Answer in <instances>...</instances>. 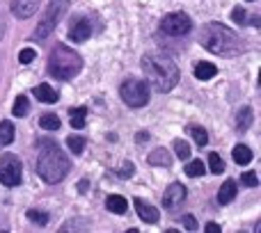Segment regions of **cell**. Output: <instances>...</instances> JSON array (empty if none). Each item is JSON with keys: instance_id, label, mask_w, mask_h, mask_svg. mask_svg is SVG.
I'll return each instance as SVG.
<instances>
[{"instance_id": "cell-1", "label": "cell", "mask_w": 261, "mask_h": 233, "mask_svg": "<svg viewBox=\"0 0 261 233\" xmlns=\"http://www.w3.org/2000/svg\"><path fill=\"white\" fill-rule=\"evenodd\" d=\"M142 71L147 76V85L156 92H170L179 82V67L174 60L163 57V55H144L142 57Z\"/></svg>"}, {"instance_id": "cell-2", "label": "cell", "mask_w": 261, "mask_h": 233, "mask_svg": "<svg viewBox=\"0 0 261 233\" xmlns=\"http://www.w3.org/2000/svg\"><path fill=\"white\" fill-rule=\"evenodd\" d=\"M199 41H202V46L206 50L222 55V57H234L243 48L239 35L231 27L222 25V23H206L202 27V32H199Z\"/></svg>"}, {"instance_id": "cell-3", "label": "cell", "mask_w": 261, "mask_h": 233, "mask_svg": "<svg viewBox=\"0 0 261 233\" xmlns=\"http://www.w3.org/2000/svg\"><path fill=\"white\" fill-rule=\"evenodd\" d=\"M44 147L39 151L37 158V174L41 176V181L46 183H60L64 176L71 169V162L69 158L62 153V149L53 142V139H44Z\"/></svg>"}, {"instance_id": "cell-4", "label": "cell", "mask_w": 261, "mask_h": 233, "mask_svg": "<svg viewBox=\"0 0 261 233\" xmlns=\"http://www.w3.org/2000/svg\"><path fill=\"white\" fill-rule=\"evenodd\" d=\"M83 69V57L69 46H55L48 57V73L58 80H71Z\"/></svg>"}, {"instance_id": "cell-5", "label": "cell", "mask_w": 261, "mask_h": 233, "mask_svg": "<svg viewBox=\"0 0 261 233\" xmlns=\"http://www.w3.org/2000/svg\"><path fill=\"white\" fill-rule=\"evenodd\" d=\"M67 7H69V0H48V9H46L41 23L35 27V32H32V39H44V37H48L50 32L55 30V25H58L60 16L67 12Z\"/></svg>"}, {"instance_id": "cell-6", "label": "cell", "mask_w": 261, "mask_h": 233, "mask_svg": "<svg viewBox=\"0 0 261 233\" xmlns=\"http://www.w3.org/2000/svg\"><path fill=\"white\" fill-rule=\"evenodd\" d=\"M119 94H122V101L130 108H142V105L149 103V85L144 80H138V78H128L122 87H119Z\"/></svg>"}, {"instance_id": "cell-7", "label": "cell", "mask_w": 261, "mask_h": 233, "mask_svg": "<svg viewBox=\"0 0 261 233\" xmlns=\"http://www.w3.org/2000/svg\"><path fill=\"white\" fill-rule=\"evenodd\" d=\"M21 176H23V165L18 160V156L5 153L0 158V183L9 185V188H16L21 183Z\"/></svg>"}, {"instance_id": "cell-8", "label": "cell", "mask_w": 261, "mask_h": 233, "mask_svg": "<svg viewBox=\"0 0 261 233\" xmlns=\"http://www.w3.org/2000/svg\"><path fill=\"white\" fill-rule=\"evenodd\" d=\"M190 27H193V21H190L188 14H184V12H172L161 21V30L167 32V35H172V37L188 35Z\"/></svg>"}, {"instance_id": "cell-9", "label": "cell", "mask_w": 261, "mask_h": 233, "mask_svg": "<svg viewBox=\"0 0 261 233\" xmlns=\"http://www.w3.org/2000/svg\"><path fill=\"white\" fill-rule=\"evenodd\" d=\"M186 194L188 192H186L184 183H170V188L163 194V206H165L167 211H176V208L186 201Z\"/></svg>"}, {"instance_id": "cell-10", "label": "cell", "mask_w": 261, "mask_h": 233, "mask_svg": "<svg viewBox=\"0 0 261 233\" xmlns=\"http://www.w3.org/2000/svg\"><path fill=\"white\" fill-rule=\"evenodd\" d=\"M133 206H135V211H138V217L142 222H147V224H156V222L161 220V213H158V208L151 206V203L142 201V199H133Z\"/></svg>"}, {"instance_id": "cell-11", "label": "cell", "mask_w": 261, "mask_h": 233, "mask_svg": "<svg viewBox=\"0 0 261 233\" xmlns=\"http://www.w3.org/2000/svg\"><path fill=\"white\" fill-rule=\"evenodd\" d=\"M90 37H92V25L87 18H78L71 25V30H69V39L76 41V44H83V41H87Z\"/></svg>"}, {"instance_id": "cell-12", "label": "cell", "mask_w": 261, "mask_h": 233, "mask_svg": "<svg viewBox=\"0 0 261 233\" xmlns=\"http://www.w3.org/2000/svg\"><path fill=\"white\" fill-rule=\"evenodd\" d=\"M39 9V0H14L12 3V12L18 18H28Z\"/></svg>"}, {"instance_id": "cell-13", "label": "cell", "mask_w": 261, "mask_h": 233, "mask_svg": "<svg viewBox=\"0 0 261 233\" xmlns=\"http://www.w3.org/2000/svg\"><path fill=\"white\" fill-rule=\"evenodd\" d=\"M236 192H239V188H236V181L227 179L225 183L220 185V190H218V203H220V206H227V203H231L236 199Z\"/></svg>"}, {"instance_id": "cell-14", "label": "cell", "mask_w": 261, "mask_h": 233, "mask_svg": "<svg viewBox=\"0 0 261 233\" xmlns=\"http://www.w3.org/2000/svg\"><path fill=\"white\" fill-rule=\"evenodd\" d=\"M106 208H108L110 213H117V215H124V213L128 211V201L124 197H119V194H110L108 199H106Z\"/></svg>"}, {"instance_id": "cell-15", "label": "cell", "mask_w": 261, "mask_h": 233, "mask_svg": "<svg viewBox=\"0 0 261 233\" xmlns=\"http://www.w3.org/2000/svg\"><path fill=\"white\" fill-rule=\"evenodd\" d=\"M216 73H218V69H216V64H211V62L195 64V78H197V80H211Z\"/></svg>"}, {"instance_id": "cell-16", "label": "cell", "mask_w": 261, "mask_h": 233, "mask_svg": "<svg viewBox=\"0 0 261 233\" xmlns=\"http://www.w3.org/2000/svg\"><path fill=\"white\" fill-rule=\"evenodd\" d=\"M35 96L41 101V103H58V92L53 90L50 85H39V87H35Z\"/></svg>"}, {"instance_id": "cell-17", "label": "cell", "mask_w": 261, "mask_h": 233, "mask_svg": "<svg viewBox=\"0 0 261 233\" xmlns=\"http://www.w3.org/2000/svg\"><path fill=\"white\" fill-rule=\"evenodd\" d=\"M231 158H234L236 165H248V162L252 160V151H250V147H245V144H236L234 151H231Z\"/></svg>"}, {"instance_id": "cell-18", "label": "cell", "mask_w": 261, "mask_h": 233, "mask_svg": "<svg viewBox=\"0 0 261 233\" xmlns=\"http://www.w3.org/2000/svg\"><path fill=\"white\" fill-rule=\"evenodd\" d=\"M149 162L151 165H158V167H170L172 160H170V153H167V149H156V151H151V156H149Z\"/></svg>"}, {"instance_id": "cell-19", "label": "cell", "mask_w": 261, "mask_h": 233, "mask_svg": "<svg viewBox=\"0 0 261 233\" xmlns=\"http://www.w3.org/2000/svg\"><path fill=\"white\" fill-rule=\"evenodd\" d=\"M14 142V126L9 121H0V147H7Z\"/></svg>"}, {"instance_id": "cell-20", "label": "cell", "mask_w": 261, "mask_h": 233, "mask_svg": "<svg viewBox=\"0 0 261 233\" xmlns=\"http://www.w3.org/2000/svg\"><path fill=\"white\" fill-rule=\"evenodd\" d=\"M39 126H41V128H46V130H58V128H62V124H60V116L53 114V112L41 114Z\"/></svg>"}, {"instance_id": "cell-21", "label": "cell", "mask_w": 261, "mask_h": 233, "mask_svg": "<svg viewBox=\"0 0 261 233\" xmlns=\"http://www.w3.org/2000/svg\"><path fill=\"white\" fill-rule=\"evenodd\" d=\"M85 137H81V135H69L67 137V147L71 149V153H76V156H81L83 151H85Z\"/></svg>"}, {"instance_id": "cell-22", "label": "cell", "mask_w": 261, "mask_h": 233, "mask_svg": "<svg viewBox=\"0 0 261 233\" xmlns=\"http://www.w3.org/2000/svg\"><path fill=\"white\" fill-rule=\"evenodd\" d=\"M12 112H14V116H25L28 112H30V103H28V99H25L23 94H18V96H16Z\"/></svg>"}, {"instance_id": "cell-23", "label": "cell", "mask_w": 261, "mask_h": 233, "mask_svg": "<svg viewBox=\"0 0 261 233\" xmlns=\"http://www.w3.org/2000/svg\"><path fill=\"white\" fill-rule=\"evenodd\" d=\"M85 108H71L69 110V116H71V126L73 128H85Z\"/></svg>"}, {"instance_id": "cell-24", "label": "cell", "mask_w": 261, "mask_h": 233, "mask_svg": "<svg viewBox=\"0 0 261 233\" xmlns=\"http://www.w3.org/2000/svg\"><path fill=\"white\" fill-rule=\"evenodd\" d=\"M190 135H193V139H195V144L197 147H206L208 144V135H206V130L204 128H199V126H190Z\"/></svg>"}, {"instance_id": "cell-25", "label": "cell", "mask_w": 261, "mask_h": 233, "mask_svg": "<svg viewBox=\"0 0 261 233\" xmlns=\"http://www.w3.org/2000/svg\"><path fill=\"white\" fill-rule=\"evenodd\" d=\"M204 171H206V165H204L202 160H190L188 165H186V174L193 176V179L195 176H202Z\"/></svg>"}, {"instance_id": "cell-26", "label": "cell", "mask_w": 261, "mask_h": 233, "mask_svg": "<svg viewBox=\"0 0 261 233\" xmlns=\"http://www.w3.org/2000/svg\"><path fill=\"white\" fill-rule=\"evenodd\" d=\"M208 169L213 174H222L225 171V162H222V158L218 153H208Z\"/></svg>"}, {"instance_id": "cell-27", "label": "cell", "mask_w": 261, "mask_h": 233, "mask_svg": "<svg viewBox=\"0 0 261 233\" xmlns=\"http://www.w3.org/2000/svg\"><path fill=\"white\" fill-rule=\"evenodd\" d=\"M250 126H252V110L243 108L239 112V130H248Z\"/></svg>"}, {"instance_id": "cell-28", "label": "cell", "mask_w": 261, "mask_h": 233, "mask_svg": "<svg viewBox=\"0 0 261 233\" xmlns=\"http://www.w3.org/2000/svg\"><path fill=\"white\" fill-rule=\"evenodd\" d=\"M28 220L30 222H35V224H48V213H44V211H35V208H30L28 211Z\"/></svg>"}, {"instance_id": "cell-29", "label": "cell", "mask_w": 261, "mask_h": 233, "mask_svg": "<svg viewBox=\"0 0 261 233\" xmlns=\"http://www.w3.org/2000/svg\"><path fill=\"white\" fill-rule=\"evenodd\" d=\"M174 151H176V156H179L181 160H188V156H190L188 142H184V139H174Z\"/></svg>"}, {"instance_id": "cell-30", "label": "cell", "mask_w": 261, "mask_h": 233, "mask_svg": "<svg viewBox=\"0 0 261 233\" xmlns=\"http://www.w3.org/2000/svg\"><path fill=\"white\" fill-rule=\"evenodd\" d=\"M241 183L248 185V188H257V185H259V176L254 174V171H245V174H241Z\"/></svg>"}, {"instance_id": "cell-31", "label": "cell", "mask_w": 261, "mask_h": 233, "mask_svg": "<svg viewBox=\"0 0 261 233\" xmlns=\"http://www.w3.org/2000/svg\"><path fill=\"white\" fill-rule=\"evenodd\" d=\"M231 18H234V23L243 25V23H248V12H245L243 7H234V12H231Z\"/></svg>"}, {"instance_id": "cell-32", "label": "cell", "mask_w": 261, "mask_h": 233, "mask_svg": "<svg viewBox=\"0 0 261 233\" xmlns=\"http://www.w3.org/2000/svg\"><path fill=\"white\" fill-rule=\"evenodd\" d=\"M35 50H32V48H23L21 50V53H18V60H21V64H30L32 62V60H35Z\"/></svg>"}, {"instance_id": "cell-33", "label": "cell", "mask_w": 261, "mask_h": 233, "mask_svg": "<svg viewBox=\"0 0 261 233\" xmlns=\"http://www.w3.org/2000/svg\"><path fill=\"white\" fill-rule=\"evenodd\" d=\"M184 226L188 231H197V222H195L193 215H184Z\"/></svg>"}, {"instance_id": "cell-34", "label": "cell", "mask_w": 261, "mask_h": 233, "mask_svg": "<svg viewBox=\"0 0 261 233\" xmlns=\"http://www.w3.org/2000/svg\"><path fill=\"white\" fill-rule=\"evenodd\" d=\"M206 231H211V233H220L222 229H220L218 224H213V222H208V224H206Z\"/></svg>"}]
</instances>
